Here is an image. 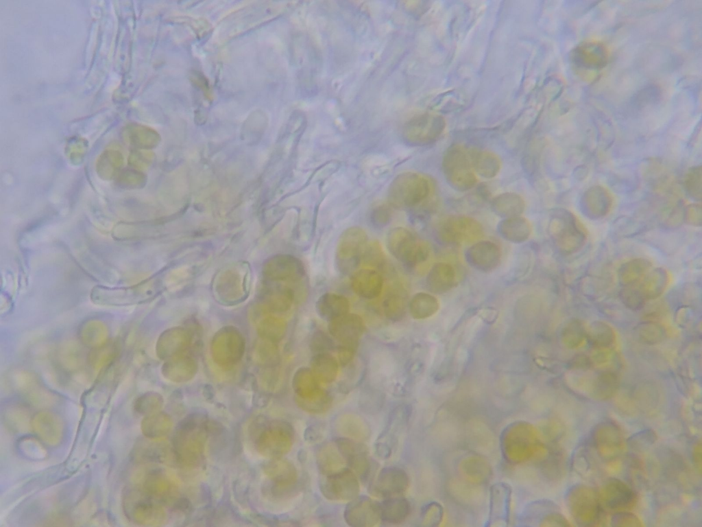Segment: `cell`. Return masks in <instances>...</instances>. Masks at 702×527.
I'll list each match as a JSON object with an SVG mask.
<instances>
[{"instance_id":"obj_27","label":"cell","mask_w":702,"mask_h":527,"mask_svg":"<svg viewBox=\"0 0 702 527\" xmlns=\"http://www.w3.org/2000/svg\"><path fill=\"white\" fill-rule=\"evenodd\" d=\"M650 266L648 261L641 259L626 263L619 270L620 283L629 285L637 282Z\"/></svg>"},{"instance_id":"obj_3","label":"cell","mask_w":702,"mask_h":527,"mask_svg":"<svg viewBox=\"0 0 702 527\" xmlns=\"http://www.w3.org/2000/svg\"><path fill=\"white\" fill-rule=\"evenodd\" d=\"M387 244L391 253L408 266L424 261L428 255L426 244L404 228L391 229L387 235Z\"/></svg>"},{"instance_id":"obj_9","label":"cell","mask_w":702,"mask_h":527,"mask_svg":"<svg viewBox=\"0 0 702 527\" xmlns=\"http://www.w3.org/2000/svg\"><path fill=\"white\" fill-rule=\"evenodd\" d=\"M335 443L349 466L361 479H367L370 472L371 465L365 447L348 438H337Z\"/></svg>"},{"instance_id":"obj_32","label":"cell","mask_w":702,"mask_h":527,"mask_svg":"<svg viewBox=\"0 0 702 527\" xmlns=\"http://www.w3.org/2000/svg\"><path fill=\"white\" fill-rule=\"evenodd\" d=\"M612 523L613 526H641L640 521L635 515L622 512L614 515Z\"/></svg>"},{"instance_id":"obj_11","label":"cell","mask_w":702,"mask_h":527,"mask_svg":"<svg viewBox=\"0 0 702 527\" xmlns=\"http://www.w3.org/2000/svg\"><path fill=\"white\" fill-rule=\"evenodd\" d=\"M383 279L376 270L363 268L357 271L352 277V285L354 292L361 297L373 298L378 296L382 290Z\"/></svg>"},{"instance_id":"obj_8","label":"cell","mask_w":702,"mask_h":527,"mask_svg":"<svg viewBox=\"0 0 702 527\" xmlns=\"http://www.w3.org/2000/svg\"><path fill=\"white\" fill-rule=\"evenodd\" d=\"M363 323L356 314H346L330 321L328 329L332 336L341 342L342 345L354 346L363 332Z\"/></svg>"},{"instance_id":"obj_24","label":"cell","mask_w":702,"mask_h":527,"mask_svg":"<svg viewBox=\"0 0 702 527\" xmlns=\"http://www.w3.org/2000/svg\"><path fill=\"white\" fill-rule=\"evenodd\" d=\"M468 255L475 265L492 266L498 259L499 250L494 243L490 241H481L468 249Z\"/></svg>"},{"instance_id":"obj_18","label":"cell","mask_w":702,"mask_h":527,"mask_svg":"<svg viewBox=\"0 0 702 527\" xmlns=\"http://www.w3.org/2000/svg\"><path fill=\"white\" fill-rule=\"evenodd\" d=\"M577 496L579 500H573V515L580 522H596L602 513L601 507L593 493Z\"/></svg>"},{"instance_id":"obj_15","label":"cell","mask_w":702,"mask_h":527,"mask_svg":"<svg viewBox=\"0 0 702 527\" xmlns=\"http://www.w3.org/2000/svg\"><path fill=\"white\" fill-rule=\"evenodd\" d=\"M492 211L498 216L509 218L520 216L524 209L522 198L513 192H505L492 198L490 202Z\"/></svg>"},{"instance_id":"obj_25","label":"cell","mask_w":702,"mask_h":527,"mask_svg":"<svg viewBox=\"0 0 702 527\" xmlns=\"http://www.w3.org/2000/svg\"><path fill=\"white\" fill-rule=\"evenodd\" d=\"M585 336L591 344L600 349L611 347L615 340L612 327L602 321H594L585 331Z\"/></svg>"},{"instance_id":"obj_26","label":"cell","mask_w":702,"mask_h":527,"mask_svg":"<svg viewBox=\"0 0 702 527\" xmlns=\"http://www.w3.org/2000/svg\"><path fill=\"white\" fill-rule=\"evenodd\" d=\"M634 336L642 344L655 345L665 340L666 332L661 324L654 321H645L636 327Z\"/></svg>"},{"instance_id":"obj_34","label":"cell","mask_w":702,"mask_h":527,"mask_svg":"<svg viewBox=\"0 0 702 527\" xmlns=\"http://www.w3.org/2000/svg\"><path fill=\"white\" fill-rule=\"evenodd\" d=\"M322 436V432L320 428L315 425H312L306 428L304 432V438L306 441L310 442H314Z\"/></svg>"},{"instance_id":"obj_31","label":"cell","mask_w":702,"mask_h":527,"mask_svg":"<svg viewBox=\"0 0 702 527\" xmlns=\"http://www.w3.org/2000/svg\"><path fill=\"white\" fill-rule=\"evenodd\" d=\"M310 347L312 351L324 353L332 347V340L322 331H316L312 336Z\"/></svg>"},{"instance_id":"obj_20","label":"cell","mask_w":702,"mask_h":527,"mask_svg":"<svg viewBox=\"0 0 702 527\" xmlns=\"http://www.w3.org/2000/svg\"><path fill=\"white\" fill-rule=\"evenodd\" d=\"M335 423L339 432L350 438L364 440L367 438L370 434V428L367 423L357 415H341L337 418Z\"/></svg>"},{"instance_id":"obj_7","label":"cell","mask_w":702,"mask_h":527,"mask_svg":"<svg viewBox=\"0 0 702 527\" xmlns=\"http://www.w3.org/2000/svg\"><path fill=\"white\" fill-rule=\"evenodd\" d=\"M343 516L346 522L350 526H376L381 519L380 504L367 496H356L347 504Z\"/></svg>"},{"instance_id":"obj_19","label":"cell","mask_w":702,"mask_h":527,"mask_svg":"<svg viewBox=\"0 0 702 527\" xmlns=\"http://www.w3.org/2000/svg\"><path fill=\"white\" fill-rule=\"evenodd\" d=\"M668 275L664 270L657 268L650 272L642 279L638 290L645 300L660 296L668 284Z\"/></svg>"},{"instance_id":"obj_29","label":"cell","mask_w":702,"mask_h":527,"mask_svg":"<svg viewBox=\"0 0 702 527\" xmlns=\"http://www.w3.org/2000/svg\"><path fill=\"white\" fill-rule=\"evenodd\" d=\"M619 298L625 307L634 311L642 309L646 301L638 290L631 288L622 290Z\"/></svg>"},{"instance_id":"obj_13","label":"cell","mask_w":702,"mask_h":527,"mask_svg":"<svg viewBox=\"0 0 702 527\" xmlns=\"http://www.w3.org/2000/svg\"><path fill=\"white\" fill-rule=\"evenodd\" d=\"M603 496L607 506L611 509L629 508L636 500L633 491L617 479L607 480L604 488Z\"/></svg>"},{"instance_id":"obj_1","label":"cell","mask_w":702,"mask_h":527,"mask_svg":"<svg viewBox=\"0 0 702 527\" xmlns=\"http://www.w3.org/2000/svg\"><path fill=\"white\" fill-rule=\"evenodd\" d=\"M430 191V183L425 176L416 172H404L390 184L388 200L397 209H411L423 202Z\"/></svg>"},{"instance_id":"obj_2","label":"cell","mask_w":702,"mask_h":527,"mask_svg":"<svg viewBox=\"0 0 702 527\" xmlns=\"http://www.w3.org/2000/svg\"><path fill=\"white\" fill-rule=\"evenodd\" d=\"M442 169L447 183L454 189L465 191L472 188L476 181L469 148L453 145L445 152Z\"/></svg>"},{"instance_id":"obj_12","label":"cell","mask_w":702,"mask_h":527,"mask_svg":"<svg viewBox=\"0 0 702 527\" xmlns=\"http://www.w3.org/2000/svg\"><path fill=\"white\" fill-rule=\"evenodd\" d=\"M445 127L441 117L427 116L419 120L409 132V139L413 143L426 144L435 141Z\"/></svg>"},{"instance_id":"obj_5","label":"cell","mask_w":702,"mask_h":527,"mask_svg":"<svg viewBox=\"0 0 702 527\" xmlns=\"http://www.w3.org/2000/svg\"><path fill=\"white\" fill-rule=\"evenodd\" d=\"M319 488L323 495L330 500H351L359 493L356 477L346 468L327 474L320 480Z\"/></svg>"},{"instance_id":"obj_17","label":"cell","mask_w":702,"mask_h":527,"mask_svg":"<svg viewBox=\"0 0 702 527\" xmlns=\"http://www.w3.org/2000/svg\"><path fill=\"white\" fill-rule=\"evenodd\" d=\"M474 172L486 178L495 177L500 171V161L494 153L487 150L469 149Z\"/></svg>"},{"instance_id":"obj_16","label":"cell","mask_w":702,"mask_h":527,"mask_svg":"<svg viewBox=\"0 0 702 527\" xmlns=\"http://www.w3.org/2000/svg\"><path fill=\"white\" fill-rule=\"evenodd\" d=\"M496 229L505 239L516 243L526 240L531 232L529 222L520 215L503 219L498 224Z\"/></svg>"},{"instance_id":"obj_22","label":"cell","mask_w":702,"mask_h":527,"mask_svg":"<svg viewBox=\"0 0 702 527\" xmlns=\"http://www.w3.org/2000/svg\"><path fill=\"white\" fill-rule=\"evenodd\" d=\"M311 365L315 377L324 382H331L337 376V362L332 355L326 352L316 354L312 358Z\"/></svg>"},{"instance_id":"obj_10","label":"cell","mask_w":702,"mask_h":527,"mask_svg":"<svg viewBox=\"0 0 702 527\" xmlns=\"http://www.w3.org/2000/svg\"><path fill=\"white\" fill-rule=\"evenodd\" d=\"M407 485L408 477L403 469L387 467L380 471L376 481V490L380 495L390 496L402 493Z\"/></svg>"},{"instance_id":"obj_21","label":"cell","mask_w":702,"mask_h":527,"mask_svg":"<svg viewBox=\"0 0 702 527\" xmlns=\"http://www.w3.org/2000/svg\"><path fill=\"white\" fill-rule=\"evenodd\" d=\"M408 501L403 497H390L380 504L381 520L388 523L403 521L409 513Z\"/></svg>"},{"instance_id":"obj_30","label":"cell","mask_w":702,"mask_h":527,"mask_svg":"<svg viewBox=\"0 0 702 527\" xmlns=\"http://www.w3.org/2000/svg\"><path fill=\"white\" fill-rule=\"evenodd\" d=\"M384 309L389 319L397 320L403 313V302L398 296L393 295L385 301Z\"/></svg>"},{"instance_id":"obj_33","label":"cell","mask_w":702,"mask_h":527,"mask_svg":"<svg viewBox=\"0 0 702 527\" xmlns=\"http://www.w3.org/2000/svg\"><path fill=\"white\" fill-rule=\"evenodd\" d=\"M374 451L375 454L382 459L388 458L391 454L390 445L383 442L376 443L374 445Z\"/></svg>"},{"instance_id":"obj_23","label":"cell","mask_w":702,"mask_h":527,"mask_svg":"<svg viewBox=\"0 0 702 527\" xmlns=\"http://www.w3.org/2000/svg\"><path fill=\"white\" fill-rule=\"evenodd\" d=\"M344 460L335 443L324 445L317 452V466L325 475L343 469Z\"/></svg>"},{"instance_id":"obj_6","label":"cell","mask_w":702,"mask_h":527,"mask_svg":"<svg viewBox=\"0 0 702 527\" xmlns=\"http://www.w3.org/2000/svg\"><path fill=\"white\" fill-rule=\"evenodd\" d=\"M483 233L481 224L474 219L464 215H451L441 222L438 236L452 243L463 242L478 238Z\"/></svg>"},{"instance_id":"obj_14","label":"cell","mask_w":702,"mask_h":527,"mask_svg":"<svg viewBox=\"0 0 702 527\" xmlns=\"http://www.w3.org/2000/svg\"><path fill=\"white\" fill-rule=\"evenodd\" d=\"M349 307V302L346 298L332 293L322 295L315 304V309L319 316L328 321L347 314Z\"/></svg>"},{"instance_id":"obj_28","label":"cell","mask_w":702,"mask_h":527,"mask_svg":"<svg viewBox=\"0 0 702 527\" xmlns=\"http://www.w3.org/2000/svg\"><path fill=\"white\" fill-rule=\"evenodd\" d=\"M562 337L567 347L575 349L582 344L585 337V330L580 322L573 320L565 327Z\"/></svg>"},{"instance_id":"obj_4","label":"cell","mask_w":702,"mask_h":527,"mask_svg":"<svg viewBox=\"0 0 702 527\" xmlns=\"http://www.w3.org/2000/svg\"><path fill=\"white\" fill-rule=\"evenodd\" d=\"M367 246L365 231L359 227L346 230L339 237L336 258L341 271L348 272L357 268Z\"/></svg>"}]
</instances>
